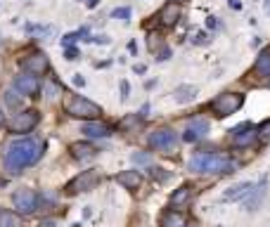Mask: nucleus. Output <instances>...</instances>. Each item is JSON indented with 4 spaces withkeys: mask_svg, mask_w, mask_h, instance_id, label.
I'll list each match as a JSON object with an SVG mask.
<instances>
[{
    "mask_svg": "<svg viewBox=\"0 0 270 227\" xmlns=\"http://www.w3.org/2000/svg\"><path fill=\"white\" fill-rule=\"evenodd\" d=\"M41 156H43V142L33 140V137H19V140L10 142V147L5 151V159H2V166L10 175H17L22 173L24 168L38 163Z\"/></svg>",
    "mask_w": 270,
    "mask_h": 227,
    "instance_id": "f257e3e1",
    "label": "nucleus"
},
{
    "mask_svg": "<svg viewBox=\"0 0 270 227\" xmlns=\"http://www.w3.org/2000/svg\"><path fill=\"white\" fill-rule=\"evenodd\" d=\"M192 173H235L237 163L223 154H197L190 159Z\"/></svg>",
    "mask_w": 270,
    "mask_h": 227,
    "instance_id": "f03ea898",
    "label": "nucleus"
},
{
    "mask_svg": "<svg viewBox=\"0 0 270 227\" xmlns=\"http://www.w3.org/2000/svg\"><path fill=\"white\" fill-rule=\"evenodd\" d=\"M66 114L74 116V119H83V121H95L102 116V107L95 104L93 99L74 95V97L66 102Z\"/></svg>",
    "mask_w": 270,
    "mask_h": 227,
    "instance_id": "7ed1b4c3",
    "label": "nucleus"
},
{
    "mask_svg": "<svg viewBox=\"0 0 270 227\" xmlns=\"http://www.w3.org/2000/svg\"><path fill=\"white\" fill-rule=\"evenodd\" d=\"M100 180H102V175H100L98 168H88V171H81V173L76 175V178H71L69 182H66V194H83V192H93L95 187L100 184Z\"/></svg>",
    "mask_w": 270,
    "mask_h": 227,
    "instance_id": "20e7f679",
    "label": "nucleus"
},
{
    "mask_svg": "<svg viewBox=\"0 0 270 227\" xmlns=\"http://www.w3.org/2000/svg\"><path fill=\"white\" fill-rule=\"evenodd\" d=\"M242 104H244V95H239V92H220L218 97L211 99L209 107H211V111L216 114L218 119H225L230 114L239 111Z\"/></svg>",
    "mask_w": 270,
    "mask_h": 227,
    "instance_id": "39448f33",
    "label": "nucleus"
},
{
    "mask_svg": "<svg viewBox=\"0 0 270 227\" xmlns=\"http://www.w3.org/2000/svg\"><path fill=\"white\" fill-rule=\"evenodd\" d=\"M38 123H41V114H38L36 109H24V111H19V114L12 116V121L7 123V128H10V133H14V135H24V133H31Z\"/></svg>",
    "mask_w": 270,
    "mask_h": 227,
    "instance_id": "423d86ee",
    "label": "nucleus"
},
{
    "mask_svg": "<svg viewBox=\"0 0 270 227\" xmlns=\"http://www.w3.org/2000/svg\"><path fill=\"white\" fill-rule=\"evenodd\" d=\"M12 206L19 216H31L38 208V194L29 189V187H19L14 194H12Z\"/></svg>",
    "mask_w": 270,
    "mask_h": 227,
    "instance_id": "0eeeda50",
    "label": "nucleus"
},
{
    "mask_svg": "<svg viewBox=\"0 0 270 227\" xmlns=\"http://www.w3.org/2000/svg\"><path fill=\"white\" fill-rule=\"evenodd\" d=\"M175 142H178L175 130L173 128H159V130H154V133L150 135L147 144H150L152 149H157V151H171L173 147H175Z\"/></svg>",
    "mask_w": 270,
    "mask_h": 227,
    "instance_id": "6e6552de",
    "label": "nucleus"
},
{
    "mask_svg": "<svg viewBox=\"0 0 270 227\" xmlns=\"http://www.w3.org/2000/svg\"><path fill=\"white\" fill-rule=\"evenodd\" d=\"M230 135H232V147H237V149L251 147V142L259 140V135H256V126H254V123H239L237 128L230 130Z\"/></svg>",
    "mask_w": 270,
    "mask_h": 227,
    "instance_id": "1a4fd4ad",
    "label": "nucleus"
},
{
    "mask_svg": "<svg viewBox=\"0 0 270 227\" xmlns=\"http://www.w3.org/2000/svg\"><path fill=\"white\" fill-rule=\"evenodd\" d=\"M14 90L24 95V97H36L38 90H41V83H38V76L29 74V71H22L19 76H14Z\"/></svg>",
    "mask_w": 270,
    "mask_h": 227,
    "instance_id": "9d476101",
    "label": "nucleus"
},
{
    "mask_svg": "<svg viewBox=\"0 0 270 227\" xmlns=\"http://www.w3.org/2000/svg\"><path fill=\"white\" fill-rule=\"evenodd\" d=\"M22 66H24V71H29V74H33V76H41L50 69V59H48V54H43V52H33L24 59Z\"/></svg>",
    "mask_w": 270,
    "mask_h": 227,
    "instance_id": "9b49d317",
    "label": "nucleus"
},
{
    "mask_svg": "<svg viewBox=\"0 0 270 227\" xmlns=\"http://www.w3.org/2000/svg\"><path fill=\"white\" fill-rule=\"evenodd\" d=\"M206 135H209V121L195 119V121H190V126L185 128L183 140L185 142H199V140H204Z\"/></svg>",
    "mask_w": 270,
    "mask_h": 227,
    "instance_id": "f8f14e48",
    "label": "nucleus"
},
{
    "mask_svg": "<svg viewBox=\"0 0 270 227\" xmlns=\"http://www.w3.org/2000/svg\"><path fill=\"white\" fill-rule=\"evenodd\" d=\"M81 133H83L86 137H100V140H105V137H109V135H111V126L102 123L100 119L83 121V123H81Z\"/></svg>",
    "mask_w": 270,
    "mask_h": 227,
    "instance_id": "ddd939ff",
    "label": "nucleus"
},
{
    "mask_svg": "<svg viewBox=\"0 0 270 227\" xmlns=\"http://www.w3.org/2000/svg\"><path fill=\"white\" fill-rule=\"evenodd\" d=\"M114 180H116V182H119L123 189H130V192H133V189H138V187L142 184V173L138 171V168H130V171H123V173H119Z\"/></svg>",
    "mask_w": 270,
    "mask_h": 227,
    "instance_id": "4468645a",
    "label": "nucleus"
},
{
    "mask_svg": "<svg viewBox=\"0 0 270 227\" xmlns=\"http://www.w3.org/2000/svg\"><path fill=\"white\" fill-rule=\"evenodd\" d=\"M69 149H71V156L78 159V161H88V159H95L98 156L95 144H90V142H74Z\"/></svg>",
    "mask_w": 270,
    "mask_h": 227,
    "instance_id": "2eb2a0df",
    "label": "nucleus"
},
{
    "mask_svg": "<svg viewBox=\"0 0 270 227\" xmlns=\"http://www.w3.org/2000/svg\"><path fill=\"white\" fill-rule=\"evenodd\" d=\"M263 196H266V180H261L259 187H254V189L244 196V208H247V211H256L259 204L263 201Z\"/></svg>",
    "mask_w": 270,
    "mask_h": 227,
    "instance_id": "dca6fc26",
    "label": "nucleus"
},
{
    "mask_svg": "<svg viewBox=\"0 0 270 227\" xmlns=\"http://www.w3.org/2000/svg\"><path fill=\"white\" fill-rule=\"evenodd\" d=\"M256 184L251 182V180H247V182H237V184H232L230 189L225 192V199L227 201H239V199H244V196L254 189Z\"/></svg>",
    "mask_w": 270,
    "mask_h": 227,
    "instance_id": "f3484780",
    "label": "nucleus"
},
{
    "mask_svg": "<svg viewBox=\"0 0 270 227\" xmlns=\"http://www.w3.org/2000/svg\"><path fill=\"white\" fill-rule=\"evenodd\" d=\"M159 19H162V24H166V26H175V22L180 19V7H178L175 2H166L162 7V12H159Z\"/></svg>",
    "mask_w": 270,
    "mask_h": 227,
    "instance_id": "a211bd4d",
    "label": "nucleus"
},
{
    "mask_svg": "<svg viewBox=\"0 0 270 227\" xmlns=\"http://www.w3.org/2000/svg\"><path fill=\"white\" fill-rule=\"evenodd\" d=\"M159 225L162 227H187V218L180 213V211H166L162 216V220H159Z\"/></svg>",
    "mask_w": 270,
    "mask_h": 227,
    "instance_id": "6ab92c4d",
    "label": "nucleus"
},
{
    "mask_svg": "<svg viewBox=\"0 0 270 227\" xmlns=\"http://www.w3.org/2000/svg\"><path fill=\"white\" fill-rule=\"evenodd\" d=\"M254 74L263 76V78H270V47L259 52L256 62H254Z\"/></svg>",
    "mask_w": 270,
    "mask_h": 227,
    "instance_id": "aec40b11",
    "label": "nucleus"
},
{
    "mask_svg": "<svg viewBox=\"0 0 270 227\" xmlns=\"http://www.w3.org/2000/svg\"><path fill=\"white\" fill-rule=\"evenodd\" d=\"M173 99L178 104H190L197 99V88L195 86H178L173 90Z\"/></svg>",
    "mask_w": 270,
    "mask_h": 227,
    "instance_id": "412c9836",
    "label": "nucleus"
},
{
    "mask_svg": "<svg viewBox=\"0 0 270 227\" xmlns=\"http://www.w3.org/2000/svg\"><path fill=\"white\" fill-rule=\"evenodd\" d=\"M190 196H192V189L187 187V184H183V187H178L175 192L171 194V206H183V204H187L190 201Z\"/></svg>",
    "mask_w": 270,
    "mask_h": 227,
    "instance_id": "4be33fe9",
    "label": "nucleus"
},
{
    "mask_svg": "<svg viewBox=\"0 0 270 227\" xmlns=\"http://www.w3.org/2000/svg\"><path fill=\"white\" fill-rule=\"evenodd\" d=\"M140 121H142L140 114H126V116L119 121V130H123V133H130L133 128H138V126H140Z\"/></svg>",
    "mask_w": 270,
    "mask_h": 227,
    "instance_id": "5701e85b",
    "label": "nucleus"
},
{
    "mask_svg": "<svg viewBox=\"0 0 270 227\" xmlns=\"http://www.w3.org/2000/svg\"><path fill=\"white\" fill-rule=\"evenodd\" d=\"M2 97H5V104H7L10 109H19V107H22V102H24V95H19L14 88L5 90V95H2Z\"/></svg>",
    "mask_w": 270,
    "mask_h": 227,
    "instance_id": "b1692460",
    "label": "nucleus"
},
{
    "mask_svg": "<svg viewBox=\"0 0 270 227\" xmlns=\"http://www.w3.org/2000/svg\"><path fill=\"white\" fill-rule=\"evenodd\" d=\"M0 227H22L19 216L12 211H0Z\"/></svg>",
    "mask_w": 270,
    "mask_h": 227,
    "instance_id": "393cba45",
    "label": "nucleus"
},
{
    "mask_svg": "<svg viewBox=\"0 0 270 227\" xmlns=\"http://www.w3.org/2000/svg\"><path fill=\"white\" fill-rule=\"evenodd\" d=\"M43 92H45V97L48 99H54L57 95H62V86L54 83V81H48V83L43 86Z\"/></svg>",
    "mask_w": 270,
    "mask_h": 227,
    "instance_id": "a878e982",
    "label": "nucleus"
},
{
    "mask_svg": "<svg viewBox=\"0 0 270 227\" xmlns=\"http://www.w3.org/2000/svg\"><path fill=\"white\" fill-rule=\"evenodd\" d=\"M256 135L261 142H270V119H266L261 126H256Z\"/></svg>",
    "mask_w": 270,
    "mask_h": 227,
    "instance_id": "bb28decb",
    "label": "nucleus"
},
{
    "mask_svg": "<svg viewBox=\"0 0 270 227\" xmlns=\"http://www.w3.org/2000/svg\"><path fill=\"white\" fill-rule=\"evenodd\" d=\"M130 14H133V10H130V7H114V10H111V19H121V22H128Z\"/></svg>",
    "mask_w": 270,
    "mask_h": 227,
    "instance_id": "cd10ccee",
    "label": "nucleus"
},
{
    "mask_svg": "<svg viewBox=\"0 0 270 227\" xmlns=\"http://www.w3.org/2000/svg\"><path fill=\"white\" fill-rule=\"evenodd\" d=\"M76 41H78V31L66 33V36H62V47H71Z\"/></svg>",
    "mask_w": 270,
    "mask_h": 227,
    "instance_id": "c85d7f7f",
    "label": "nucleus"
},
{
    "mask_svg": "<svg viewBox=\"0 0 270 227\" xmlns=\"http://www.w3.org/2000/svg\"><path fill=\"white\" fill-rule=\"evenodd\" d=\"M128 97H130V86H128V81H121V99L126 102Z\"/></svg>",
    "mask_w": 270,
    "mask_h": 227,
    "instance_id": "c756f323",
    "label": "nucleus"
},
{
    "mask_svg": "<svg viewBox=\"0 0 270 227\" xmlns=\"http://www.w3.org/2000/svg\"><path fill=\"white\" fill-rule=\"evenodd\" d=\"M90 43H100V45H109V36H90Z\"/></svg>",
    "mask_w": 270,
    "mask_h": 227,
    "instance_id": "7c9ffc66",
    "label": "nucleus"
},
{
    "mask_svg": "<svg viewBox=\"0 0 270 227\" xmlns=\"http://www.w3.org/2000/svg\"><path fill=\"white\" fill-rule=\"evenodd\" d=\"M168 57H171V50H168V47H166V45H163L162 50H159V52H157V59H159V62H166V59H168Z\"/></svg>",
    "mask_w": 270,
    "mask_h": 227,
    "instance_id": "2f4dec72",
    "label": "nucleus"
},
{
    "mask_svg": "<svg viewBox=\"0 0 270 227\" xmlns=\"http://www.w3.org/2000/svg\"><path fill=\"white\" fill-rule=\"evenodd\" d=\"M64 57L69 59V62H74V59H78V50H76V47H66V50H64Z\"/></svg>",
    "mask_w": 270,
    "mask_h": 227,
    "instance_id": "473e14b6",
    "label": "nucleus"
},
{
    "mask_svg": "<svg viewBox=\"0 0 270 227\" xmlns=\"http://www.w3.org/2000/svg\"><path fill=\"white\" fill-rule=\"evenodd\" d=\"M133 161L135 163H147L150 161V156H147V154H133Z\"/></svg>",
    "mask_w": 270,
    "mask_h": 227,
    "instance_id": "72a5a7b5",
    "label": "nucleus"
},
{
    "mask_svg": "<svg viewBox=\"0 0 270 227\" xmlns=\"http://www.w3.org/2000/svg\"><path fill=\"white\" fill-rule=\"evenodd\" d=\"M195 43H197V45H206V43H209V38H206V33H197Z\"/></svg>",
    "mask_w": 270,
    "mask_h": 227,
    "instance_id": "f704fd0d",
    "label": "nucleus"
},
{
    "mask_svg": "<svg viewBox=\"0 0 270 227\" xmlns=\"http://www.w3.org/2000/svg\"><path fill=\"white\" fill-rule=\"evenodd\" d=\"M74 86L76 88H83V86H86V81H83V76H81V74L74 76Z\"/></svg>",
    "mask_w": 270,
    "mask_h": 227,
    "instance_id": "c9c22d12",
    "label": "nucleus"
},
{
    "mask_svg": "<svg viewBox=\"0 0 270 227\" xmlns=\"http://www.w3.org/2000/svg\"><path fill=\"white\" fill-rule=\"evenodd\" d=\"M206 26H209V29H218V19L216 17H209V19H206Z\"/></svg>",
    "mask_w": 270,
    "mask_h": 227,
    "instance_id": "e433bc0d",
    "label": "nucleus"
},
{
    "mask_svg": "<svg viewBox=\"0 0 270 227\" xmlns=\"http://www.w3.org/2000/svg\"><path fill=\"white\" fill-rule=\"evenodd\" d=\"M133 71H135V74H145V71H147V66H145V64H135V66H133Z\"/></svg>",
    "mask_w": 270,
    "mask_h": 227,
    "instance_id": "4c0bfd02",
    "label": "nucleus"
},
{
    "mask_svg": "<svg viewBox=\"0 0 270 227\" xmlns=\"http://www.w3.org/2000/svg\"><path fill=\"white\" fill-rule=\"evenodd\" d=\"M227 5H230L232 10H239V7H242V2H239V0H227Z\"/></svg>",
    "mask_w": 270,
    "mask_h": 227,
    "instance_id": "58836bf2",
    "label": "nucleus"
},
{
    "mask_svg": "<svg viewBox=\"0 0 270 227\" xmlns=\"http://www.w3.org/2000/svg\"><path fill=\"white\" fill-rule=\"evenodd\" d=\"M128 50H130L133 54L138 52V45H135V41H130V43H128Z\"/></svg>",
    "mask_w": 270,
    "mask_h": 227,
    "instance_id": "ea45409f",
    "label": "nucleus"
},
{
    "mask_svg": "<svg viewBox=\"0 0 270 227\" xmlns=\"http://www.w3.org/2000/svg\"><path fill=\"white\" fill-rule=\"evenodd\" d=\"M41 227H54V220H43V223H41Z\"/></svg>",
    "mask_w": 270,
    "mask_h": 227,
    "instance_id": "a19ab883",
    "label": "nucleus"
},
{
    "mask_svg": "<svg viewBox=\"0 0 270 227\" xmlns=\"http://www.w3.org/2000/svg\"><path fill=\"white\" fill-rule=\"evenodd\" d=\"M98 2H100V0H86L88 7H98Z\"/></svg>",
    "mask_w": 270,
    "mask_h": 227,
    "instance_id": "79ce46f5",
    "label": "nucleus"
},
{
    "mask_svg": "<svg viewBox=\"0 0 270 227\" xmlns=\"http://www.w3.org/2000/svg\"><path fill=\"white\" fill-rule=\"evenodd\" d=\"M5 126V114H2V109H0V128Z\"/></svg>",
    "mask_w": 270,
    "mask_h": 227,
    "instance_id": "37998d69",
    "label": "nucleus"
},
{
    "mask_svg": "<svg viewBox=\"0 0 270 227\" xmlns=\"http://www.w3.org/2000/svg\"><path fill=\"white\" fill-rule=\"evenodd\" d=\"M266 14H270V0H266Z\"/></svg>",
    "mask_w": 270,
    "mask_h": 227,
    "instance_id": "c03bdc74",
    "label": "nucleus"
}]
</instances>
